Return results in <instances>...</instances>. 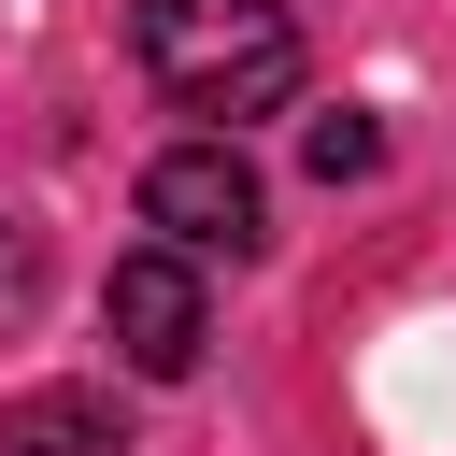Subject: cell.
Returning <instances> with one entry per match:
<instances>
[{"mask_svg":"<svg viewBox=\"0 0 456 456\" xmlns=\"http://www.w3.org/2000/svg\"><path fill=\"white\" fill-rule=\"evenodd\" d=\"M142 71L185 100V114H214V142H228V114H271L285 86H299V28H285V0H142Z\"/></svg>","mask_w":456,"mask_h":456,"instance_id":"6da1fadb","label":"cell"},{"mask_svg":"<svg viewBox=\"0 0 456 456\" xmlns=\"http://www.w3.org/2000/svg\"><path fill=\"white\" fill-rule=\"evenodd\" d=\"M28 271H43V256H28V228H0V314L28 299Z\"/></svg>","mask_w":456,"mask_h":456,"instance_id":"8992f818","label":"cell"},{"mask_svg":"<svg viewBox=\"0 0 456 456\" xmlns=\"http://www.w3.org/2000/svg\"><path fill=\"white\" fill-rule=\"evenodd\" d=\"M142 228H157V256H256L271 242V200H256V171H242V142H171L157 171H142Z\"/></svg>","mask_w":456,"mask_h":456,"instance_id":"7a4b0ae2","label":"cell"},{"mask_svg":"<svg viewBox=\"0 0 456 456\" xmlns=\"http://www.w3.org/2000/svg\"><path fill=\"white\" fill-rule=\"evenodd\" d=\"M0 456H128V413L114 385H28L0 399Z\"/></svg>","mask_w":456,"mask_h":456,"instance_id":"277c9868","label":"cell"},{"mask_svg":"<svg viewBox=\"0 0 456 456\" xmlns=\"http://www.w3.org/2000/svg\"><path fill=\"white\" fill-rule=\"evenodd\" d=\"M299 157H314V185H356V171H385V128H370V114H314Z\"/></svg>","mask_w":456,"mask_h":456,"instance_id":"5b68a950","label":"cell"},{"mask_svg":"<svg viewBox=\"0 0 456 456\" xmlns=\"http://www.w3.org/2000/svg\"><path fill=\"white\" fill-rule=\"evenodd\" d=\"M100 328H114V356L142 370V385H185L200 370V342H214V314H200V271L185 256H114V285H100Z\"/></svg>","mask_w":456,"mask_h":456,"instance_id":"3957f363","label":"cell"}]
</instances>
